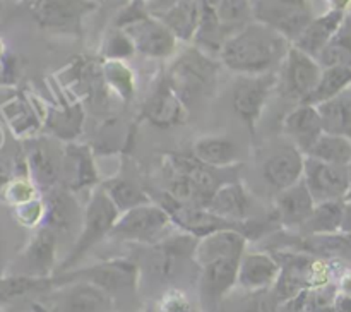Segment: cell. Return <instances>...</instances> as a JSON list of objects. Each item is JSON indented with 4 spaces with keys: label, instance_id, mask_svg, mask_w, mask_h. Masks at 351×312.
<instances>
[{
    "label": "cell",
    "instance_id": "cell-1",
    "mask_svg": "<svg viewBox=\"0 0 351 312\" xmlns=\"http://www.w3.org/2000/svg\"><path fill=\"white\" fill-rule=\"evenodd\" d=\"M290 48V41L278 31L250 21L225 41L218 58L237 75H261L276 72Z\"/></svg>",
    "mask_w": 351,
    "mask_h": 312
},
{
    "label": "cell",
    "instance_id": "cell-2",
    "mask_svg": "<svg viewBox=\"0 0 351 312\" xmlns=\"http://www.w3.org/2000/svg\"><path fill=\"white\" fill-rule=\"evenodd\" d=\"M55 285L67 281H89L101 288L115 302L117 312H143L137 309L141 288V269L136 259L130 257H113L99 261L84 267H74L65 273L55 274Z\"/></svg>",
    "mask_w": 351,
    "mask_h": 312
},
{
    "label": "cell",
    "instance_id": "cell-3",
    "mask_svg": "<svg viewBox=\"0 0 351 312\" xmlns=\"http://www.w3.org/2000/svg\"><path fill=\"white\" fill-rule=\"evenodd\" d=\"M221 65L219 58L204 53L197 47H189L171 62L167 79L185 105L199 103L215 95Z\"/></svg>",
    "mask_w": 351,
    "mask_h": 312
},
{
    "label": "cell",
    "instance_id": "cell-4",
    "mask_svg": "<svg viewBox=\"0 0 351 312\" xmlns=\"http://www.w3.org/2000/svg\"><path fill=\"white\" fill-rule=\"evenodd\" d=\"M120 211L117 206L113 204L112 199L105 192L101 185L95 187L91 192V197L88 199L84 208V215H82V226L79 232L77 239L72 243L71 250L65 256V259L58 264L57 273L60 274L65 271H71L77 267L79 261L89 252L95 245H98L101 240L106 237L110 239L113 226H115L117 219H119ZM53 274V276H55Z\"/></svg>",
    "mask_w": 351,
    "mask_h": 312
},
{
    "label": "cell",
    "instance_id": "cell-5",
    "mask_svg": "<svg viewBox=\"0 0 351 312\" xmlns=\"http://www.w3.org/2000/svg\"><path fill=\"white\" fill-rule=\"evenodd\" d=\"M195 237L189 235V233L177 232L171 237H168L163 242L156 243V245L147 247V257L146 263L139 264L141 276L147 273L154 285L160 287H167V290H171L170 285H173L189 264L195 263V245H197Z\"/></svg>",
    "mask_w": 351,
    "mask_h": 312
},
{
    "label": "cell",
    "instance_id": "cell-6",
    "mask_svg": "<svg viewBox=\"0 0 351 312\" xmlns=\"http://www.w3.org/2000/svg\"><path fill=\"white\" fill-rule=\"evenodd\" d=\"M178 230L170 213L158 202H146L143 206L120 213L110 239L136 245H156L171 237Z\"/></svg>",
    "mask_w": 351,
    "mask_h": 312
},
{
    "label": "cell",
    "instance_id": "cell-7",
    "mask_svg": "<svg viewBox=\"0 0 351 312\" xmlns=\"http://www.w3.org/2000/svg\"><path fill=\"white\" fill-rule=\"evenodd\" d=\"M96 0H24L34 23L45 31L81 36L82 23L98 9Z\"/></svg>",
    "mask_w": 351,
    "mask_h": 312
},
{
    "label": "cell",
    "instance_id": "cell-8",
    "mask_svg": "<svg viewBox=\"0 0 351 312\" xmlns=\"http://www.w3.org/2000/svg\"><path fill=\"white\" fill-rule=\"evenodd\" d=\"M252 17L287 38L291 45L314 19L308 0H250Z\"/></svg>",
    "mask_w": 351,
    "mask_h": 312
},
{
    "label": "cell",
    "instance_id": "cell-9",
    "mask_svg": "<svg viewBox=\"0 0 351 312\" xmlns=\"http://www.w3.org/2000/svg\"><path fill=\"white\" fill-rule=\"evenodd\" d=\"M278 86V71L261 75H237L232 88V106L250 136L256 134L264 108Z\"/></svg>",
    "mask_w": 351,
    "mask_h": 312
},
{
    "label": "cell",
    "instance_id": "cell-10",
    "mask_svg": "<svg viewBox=\"0 0 351 312\" xmlns=\"http://www.w3.org/2000/svg\"><path fill=\"white\" fill-rule=\"evenodd\" d=\"M41 302L50 312H117L113 298L89 281L55 285Z\"/></svg>",
    "mask_w": 351,
    "mask_h": 312
},
{
    "label": "cell",
    "instance_id": "cell-11",
    "mask_svg": "<svg viewBox=\"0 0 351 312\" xmlns=\"http://www.w3.org/2000/svg\"><path fill=\"white\" fill-rule=\"evenodd\" d=\"M322 71L324 69L319 64L317 58L311 57L291 45L287 58L278 69L276 89L283 98L304 103L319 84Z\"/></svg>",
    "mask_w": 351,
    "mask_h": 312
},
{
    "label": "cell",
    "instance_id": "cell-12",
    "mask_svg": "<svg viewBox=\"0 0 351 312\" xmlns=\"http://www.w3.org/2000/svg\"><path fill=\"white\" fill-rule=\"evenodd\" d=\"M58 242H60L58 235L48 226L36 228L24 249L17 254L9 273L34 278H51L57 273L58 267Z\"/></svg>",
    "mask_w": 351,
    "mask_h": 312
},
{
    "label": "cell",
    "instance_id": "cell-13",
    "mask_svg": "<svg viewBox=\"0 0 351 312\" xmlns=\"http://www.w3.org/2000/svg\"><path fill=\"white\" fill-rule=\"evenodd\" d=\"M129 34L136 51L146 58L165 60L177 55L178 40L170 29L153 14H146L141 19L120 27Z\"/></svg>",
    "mask_w": 351,
    "mask_h": 312
},
{
    "label": "cell",
    "instance_id": "cell-14",
    "mask_svg": "<svg viewBox=\"0 0 351 312\" xmlns=\"http://www.w3.org/2000/svg\"><path fill=\"white\" fill-rule=\"evenodd\" d=\"M304 182L315 204L346 201L350 194L348 167L324 163L311 156H305Z\"/></svg>",
    "mask_w": 351,
    "mask_h": 312
},
{
    "label": "cell",
    "instance_id": "cell-15",
    "mask_svg": "<svg viewBox=\"0 0 351 312\" xmlns=\"http://www.w3.org/2000/svg\"><path fill=\"white\" fill-rule=\"evenodd\" d=\"M64 147L57 141L50 139L27 141L26 153H24L26 170H29V177L40 191L45 192L62 185Z\"/></svg>",
    "mask_w": 351,
    "mask_h": 312
},
{
    "label": "cell",
    "instance_id": "cell-16",
    "mask_svg": "<svg viewBox=\"0 0 351 312\" xmlns=\"http://www.w3.org/2000/svg\"><path fill=\"white\" fill-rule=\"evenodd\" d=\"M242 259H216L199 266V295L206 312H218L226 295L237 287Z\"/></svg>",
    "mask_w": 351,
    "mask_h": 312
},
{
    "label": "cell",
    "instance_id": "cell-17",
    "mask_svg": "<svg viewBox=\"0 0 351 312\" xmlns=\"http://www.w3.org/2000/svg\"><path fill=\"white\" fill-rule=\"evenodd\" d=\"M45 221L41 226H48L53 230L60 239L62 235H69L77 239L82 226V215L77 197L74 192L65 189L64 185H57L45 191Z\"/></svg>",
    "mask_w": 351,
    "mask_h": 312
},
{
    "label": "cell",
    "instance_id": "cell-18",
    "mask_svg": "<svg viewBox=\"0 0 351 312\" xmlns=\"http://www.w3.org/2000/svg\"><path fill=\"white\" fill-rule=\"evenodd\" d=\"M143 117L158 129H173L187 122V105L171 88L167 75L154 86L144 101Z\"/></svg>",
    "mask_w": 351,
    "mask_h": 312
},
{
    "label": "cell",
    "instance_id": "cell-19",
    "mask_svg": "<svg viewBox=\"0 0 351 312\" xmlns=\"http://www.w3.org/2000/svg\"><path fill=\"white\" fill-rule=\"evenodd\" d=\"M62 185L74 194L84 189L101 185L91 146L79 143L65 144Z\"/></svg>",
    "mask_w": 351,
    "mask_h": 312
},
{
    "label": "cell",
    "instance_id": "cell-20",
    "mask_svg": "<svg viewBox=\"0 0 351 312\" xmlns=\"http://www.w3.org/2000/svg\"><path fill=\"white\" fill-rule=\"evenodd\" d=\"M283 132L290 139L291 146H295L307 156V153L314 147L319 137L324 134V127H322V120L317 112V106L307 105V103H298L285 117Z\"/></svg>",
    "mask_w": 351,
    "mask_h": 312
},
{
    "label": "cell",
    "instance_id": "cell-21",
    "mask_svg": "<svg viewBox=\"0 0 351 312\" xmlns=\"http://www.w3.org/2000/svg\"><path fill=\"white\" fill-rule=\"evenodd\" d=\"M281 266L273 252L257 250L243 254L239 266V285L243 291H259L273 288L280 278Z\"/></svg>",
    "mask_w": 351,
    "mask_h": 312
},
{
    "label": "cell",
    "instance_id": "cell-22",
    "mask_svg": "<svg viewBox=\"0 0 351 312\" xmlns=\"http://www.w3.org/2000/svg\"><path fill=\"white\" fill-rule=\"evenodd\" d=\"M315 208V201L308 192L304 178L298 184L280 191L274 201V219L287 230H298Z\"/></svg>",
    "mask_w": 351,
    "mask_h": 312
},
{
    "label": "cell",
    "instance_id": "cell-23",
    "mask_svg": "<svg viewBox=\"0 0 351 312\" xmlns=\"http://www.w3.org/2000/svg\"><path fill=\"white\" fill-rule=\"evenodd\" d=\"M304 168L305 154L290 144L267 158L263 167V177L274 191L280 192L298 184L304 178Z\"/></svg>",
    "mask_w": 351,
    "mask_h": 312
},
{
    "label": "cell",
    "instance_id": "cell-24",
    "mask_svg": "<svg viewBox=\"0 0 351 312\" xmlns=\"http://www.w3.org/2000/svg\"><path fill=\"white\" fill-rule=\"evenodd\" d=\"M252 204V195L249 194L245 185L239 178H235V180H226L225 184L219 185L206 208L215 215L232 219V221H249Z\"/></svg>",
    "mask_w": 351,
    "mask_h": 312
},
{
    "label": "cell",
    "instance_id": "cell-25",
    "mask_svg": "<svg viewBox=\"0 0 351 312\" xmlns=\"http://www.w3.org/2000/svg\"><path fill=\"white\" fill-rule=\"evenodd\" d=\"M247 237L237 230H219L211 233L197 240L195 264L199 267L216 259H242L247 252Z\"/></svg>",
    "mask_w": 351,
    "mask_h": 312
},
{
    "label": "cell",
    "instance_id": "cell-26",
    "mask_svg": "<svg viewBox=\"0 0 351 312\" xmlns=\"http://www.w3.org/2000/svg\"><path fill=\"white\" fill-rule=\"evenodd\" d=\"M346 16H348V14L341 12V10H328V12L314 17V19L311 21V24L305 27L304 33L297 38L293 47L305 51V53L311 55V57L319 58V55H321L322 50L328 47V43L332 40V36L338 33L339 26H341Z\"/></svg>",
    "mask_w": 351,
    "mask_h": 312
},
{
    "label": "cell",
    "instance_id": "cell-27",
    "mask_svg": "<svg viewBox=\"0 0 351 312\" xmlns=\"http://www.w3.org/2000/svg\"><path fill=\"white\" fill-rule=\"evenodd\" d=\"M53 288V276L34 278L5 273L0 276V311H5L10 305L26 298H41Z\"/></svg>",
    "mask_w": 351,
    "mask_h": 312
},
{
    "label": "cell",
    "instance_id": "cell-28",
    "mask_svg": "<svg viewBox=\"0 0 351 312\" xmlns=\"http://www.w3.org/2000/svg\"><path fill=\"white\" fill-rule=\"evenodd\" d=\"M153 16L163 21L165 26L177 36L178 41L194 43L201 24V0H178L171 7Z\"/></svg>",
    "mask_w": 351,
    "mask_h": 312
},
{
    "label": "cell",
    "instance_id": "cell-29",
    "mask_svg": "<svg viewBox=\"0 0 351 312\" xmlns=\"http://www.w3.org/2000/svg\"><path fill=\"white\" fill-rule=\"evenodd\" d=\"M192 156L215 170H226L239 161V147L228 136H202L192 144Z\"/></svg>",
    "mask_w": 351,
    "mask_h": 312
},
{
    "label": "cell",
    "instance_id": "cell-30",
    "mask_svg": "<svg viewBox=\"0 0 351 312\" xmlns=\"http://www.w3.org/2000/svg\"><path fill=\"white\" fill-rule=\"evenodd\" d=\"M343 206L345 201H331L315 204L307 221L298 228L300 235H332L341 232Z\"/></svg>",
    "mask_w": 351,
    "mask_h": 312
},
{
    "label": "cell",
    "instance_id": "cell-31",
    "mask_svg": "<svg viewBox=\"0 0 351 312\" xmlns=\"http://www.w3.org/2000/svg\"><path fill=\"white\" fill-rule=\"evenodd\" d=\"M324 132L345 136L351 139V96L339 95L338 98L317 105Z\"/></svg>",
    "mask_w": 351,
    "mask_h": 312
},
{
    "label": "cell",
    "instance_id": "cell-32",
    "mask_svg": "<svg viewBox=\"0 0 351 312\" xmlns=\"http://www.w3.org/2000/svg\"><path fill=\"white\" fill-rule=\"evenodd\" d=\"M101 187L105 189L108 197L112 199V202L117 206L120 213L130 211V209L137 208V206L151 202L149 194L137 182H134L132 178L122 177V175L103 182Z\"/></svg>",
    "mask_w": 351,
    "mask_h": 312
},
{
    "label": "cell",
    "instance_id": "cell-33",
    "mask_svg": "<svg viewBox=\"0 0 351 312\" xmlns=\"http://www.w3.org/2000/svg\"><path fill=\"white\" fill-rule=\"evenodd\" d=\"M351 86V69L346 67H328L322 71L319 84L312 91V95L305 99L307 105H321L329 99L338 98L345 91H348Z\"/></svg>",
    "mask_w": 351,
    "mask_h": 312
},
{
    "label": "cell",
    "instance_id": "cell-34",
    "mask_svg": "<svg viewBox=\"0 0 351 312\" xmlns=\"http://www.w3.org/2000/svg\"><path fill=\"white\" fill-rule=\"evenodd\" d=\"M322 69L346 67L351 69V16H346L338 33L332 36L328 47L317 58Z\"/></svg>",
    "mask_w": 351,
    "mask_h": 312
},
{
    "label": "cell",
    "instance_id": "cell-35",
    "mask_svg": "<svg viewBox=\"0 0 351 312\" xmlns=\"http://www.w3.org/2000/svg\"><path fill=\"white\" fill-rule=\"evenodd\" d=\"M307 156L314 160L324 161V163L339 165V167H350L351 163V139L345 136H335V134L324 132L319 137Z\"/></svg>",
    "mask_w": 351,
    "mask_h": 312
},
{
    "label": "cell",
    "instance_id": "cell-36",
    "mask_svg": "<svg viewBox=\"0 0 351 312\" xmlns=\"http://www.w3.org/2000/svg\"><path fill=\"white\" fill-rule=\"evenodd\" d=\"M0 112H2L3 119H5V122L9 123V127L16 136H31L40 125V120L34 115L33 106L21 96L10 98L9 101L0 105Z\"/></svg>",
    "mask_w": 351,
    "mask_h": 312
},
{
    "label": "cell",
    "instance_id": "cell-37",
    "mask_svg": "<svg viewBox=\"0 0 351 312\" xmlns=\"http://www.w3.org/2000/svg\"><path fill=\"white\" fill-rule=\"evenodd\" d=\"M84 112L82 106H64L62 110H55L47 117V127L55 134V137L67 143H74L75 137L82 132Z\"/></svg>",
    "mask_w": 351,
    "mask_h": 312
},
{
    "label": "cell",
    "instance_id": "cell-38",
    "mask_svg": "<svg viewBox=\"0 0 351 312\" xmlns=\"http://www.w3.org/2000/svg\"><path fill=\"white\" fill-rule=\"evenodd\" d=\"M101 72L110 89L115 91L123 101L129 103L136 93V81H134L132 71L127 67L125 62L105 60Z\"/></svg>",
    "mask_w": 351,
    "mask_h": 312
},
{
    "label": "cell",
    "instance_id": "cell-39",
    "mask_svg": "<svg viewBox=\"0 0 351 312\" xmlns=\"http://www.w3.org/2000/svg\"><path fill=\"white\" fill-rule=\"evenodd\" d=\"M218 16L223 26L228 27L232 34L254 21L250 0H219Z\"/></svg>",
    "mask_w": 351,
    "mask_h": 312
},
{
    "label": "cell",
    "instance_id": "cell-40",
    "mask_svg": "<svg viewBox=\"0 0 351 312\" xmlns=\"http://www.w3.org/2000/svg\"><path fill=\"white\" fill-rule=\"evenodd\" d=\"M136 53V47H134L132 40H130L129 34H127L125 31L113 26L112 29L106 33L101 45V57L105 58V60L125 62L129 60L130 57H134Z\"/></svg>",
    "mask_w": 351,
    "mask_h": 312
},
{
    "label": "cell",
    "instance_id": "cell-41",
    "mask_svg": "<svg viewBox=\"0 0 351 312\" xmlns=\"http://www.w3.org/2000/svg\"><path fill=\"white\" fill-rule=\"evenodd\" d=\"M281 300L274 288L259 291H245L237 312H281Z\"/></svg>",
    "mask_w": 351,
    "mask_h": 312
},
{
    "label": "cell",
    "instance_id": "cell-42",
    "mask_svg": "<svg viewBox=\"0 0 351 312\" xmlns=\"http://www.w3.org/2000/svg\"><path fill=\"white\" fill-rule=\"evenodd\" d=\"M38 185L34 184L29 175H16L14 178L7 180L3 189V197L12 206L24 204L38 197Z\"/></svg>",
    "mask_w": 351,
    "mask_h": 312
},
{
    "label": "cell",
    "instance_id": "cell-43",
    "mask_svg": "<svg viewBox=\"0 0 351 312\" xmlns=\"http://www.w3.org/2000/svg\"><path fill=\"white\" fill-rule=\"evenodd\" d=\"M45 201L43 197H36L24 204L14 206V216L21 226L26 228H40L45 221Z\"/></svg>",
    "mask_w": 351,
    "mask_h": 312
},
{
    "label": "cell",
    "instance_id": "cell-44",
    "mask_svg": "<svg viewBox=\"0 0 351 312\" xmlns=\"http://www.w3.org/2000/svg\"><path fill=\"white\" fill-rule=\"evenodd\" d=\"M154 312H199L194 302L180 288H171L161 293Z\"/></svg>",
    "mask_w": 351,
    "mask_h": 312
},
{
    "label": "cell",
    "instance_id": "cell-45",
    "mask_svg": "<svg viewBox=\"0 0 351 312\" xmlns=\"http://www.w3.org/2000/svg\"><path fill=\"white\" fill-rule=\"evenodd\" d=\"M17 74H19V67H17L16 57L7 51L5 43L0 40V86L14 84Z\"/></svg>",
    "mask_w": 351,
    "mask_h": 312
},
{
    "label": "cell",
    "instance_id": "cell-46",
    "mask_svg": "<svg viewBox=\"0 0 351 312\" xmlns=\"http://www.w3.org/2000/svg\"><path fill=\"white\" fill-rule=\"evenodd\" d=\"M5 312H50V311H48L47 305L41 302V298H26V300H21L17 302V304L7 307Z\"/></svg>",
    "mask_w": 351,
    "mask_h": 312
},
{
    "label": "cell",
    "instance_id": "cell-47",
    "mask_svg": "<svg viewBox=\"0 0 351 312\" xmlns=\"http://www.w3.org/2000/svg\"><path fill=\"white\" fill-rule=\"evenodd\" d=\"M332 307H335L336 312H351V295L338 290Z\"/></svg>",
    "mask_w": 351,
    "mask_h": 312
},
{
    "label": "cell",
    "instance_id": "cell-48",
    "mask_svg": "<svg viewBox=\"0 0 351 312\" xmlns=\"http://www.w3.org/2000/svg\"><path fill=\"white\" fill-rule=\"evenodd\" d=\"M341 232L343 233H351V199H346L345 206H343Z\"/></svg>",
    "mask_w": 351,
    "mask_h": 312
},
{
    "label": "cell",
    "instance_id": "cell-49",
    "mask_svg": "<svg viewBox=\"0 0 351 312\" xmlns=\"http://www.w3.org/2000/svg\"><path fill=\"white\" fill-rule=\"evenodd\" d=\"M338 290L343 291V293L351 295V267H348V269L338 278Z\"/></svg>",
    "mask_w": 351,
    "mask_h": 312
},
{
    "label": "cell",
    "instance_id": "cell-50",
    "mask_svg": "<svg viewBox=\"0 0 351 312\" xmlns=\"http://www.w3.org/2000/svg\"><path fill=\"white\" fill-rule=\"evenodd\" d=\"M326 2H328L329 10H341V12H346L351 5V0H326Z\"/></svg>",
    "mask_w": 351,
    "mask_h": 312
},
{
    "label": "cell",
    "instance_id": "cell-51",
    "mask_svg": "<svg viewBox=\"0 0 351 312\" xmlns=\"http://www.w3.org/2000/svg\"><path fill=\"white\" fill-rule=\"evenodd\" d=\"M101 2H105V3H108L110 7H115V9H123V7L125 5H129L130 2H132V0H101Z\"/></svg>",
    "mask_w": 351,
    "mask_h": 312
},
{
    "label": "cell",
    "instance_id": "cell-52",
    "mask_svg": "<svg viewBox=\"0 0 351 312\" xmlns=\"http://www.w3.org/2000/svg\"><path fill=\"white\" fill-rule=\"evenodd\" d=\"M348 173H350V194H348V197H346V199H351V163L348 167Z\"/></svg>",
    "mask_w": 351,
    "mask_h": 312
},
{
    "label": "cell",
    "instance_id": "cell-53",
    "mask_svg": "<svg viewBox=\"0 0 351 312\" xmlns=\"http://www.w3.org/2000/svg\"><path fill=\"white\" fill-rule=\"evenodd\" d=\"M321 312H336V311H335V307H332V305H331V307L324 309V311H321Z\"/></svg>",
    "mask_w": 351,
    "mask_h": 312
},
{
    "label": "cell",
    "instance_id": "cell-54",
    "mask_svg": "<svg viewBox=\"0 0 351 312\" xmlns=\"http://www.w3.org/2000/svg\"><path fill=\"white\" fill-rule=\"evenodd\" d=\"M136 2H144V3H147V2H149V0H136Z\"/></svg>",
    "mask_w": 351,
    "mask_h": 312
},
{
    "label": "cell",
    "instance_id": "cell-55",
    "mask_svg": "<svg viewBox=\"0 0 351 312\" xmlns=\"http://www.w3.org/2000/svg\"><path fill=\"white\" fill-rule=\"evenodd\" d=\"M143 312H153V311H151V309L149 307H146V309H144V311Z\"/></svg>",
    "mask_w": 351,
    "mask_h": 312
},
{
    "label": "cell",
    "instance_id": "cell-56",
    "mask_svg": "<svg viewBox=\"0 0 351 312\" xmlns=\"http://www.w3.org/2000/svg\"><path fill=\"white\" fill-rule=\"evenodd\" d=\"M96 2H101V0H96Z\"/></svg>",
    "mask_w": 351,
    "mask_h": 312
},
{
    "label": "cell",
    "instance_id": "cell-57",
    "mask_svg": "<svg viewBox=\"0 0 351 312\" xmlns=\"http://www.w3.org/2000/svg\"><path fill=\"white\" fill-rule=\"evenodd\" d=\"M0 312H5V311H0Z\"/></svg>",
    "mask_w": 351,
    "mask_h": 312
},
{
    "label": "cell",
    "instance_id": "cell-58",
    "mask_svg": "<svg viewBox=\"0 0 351 312\" xmlns=\"http://www.w3.org/2000/svg\"><path fill=\"white\" fill-rule=\"evenodd\" d=\"M304 312H307V311H304Z\"/></svg>",
    "mask_w": 351,
    "mask_h": 312
}]
</instances>
